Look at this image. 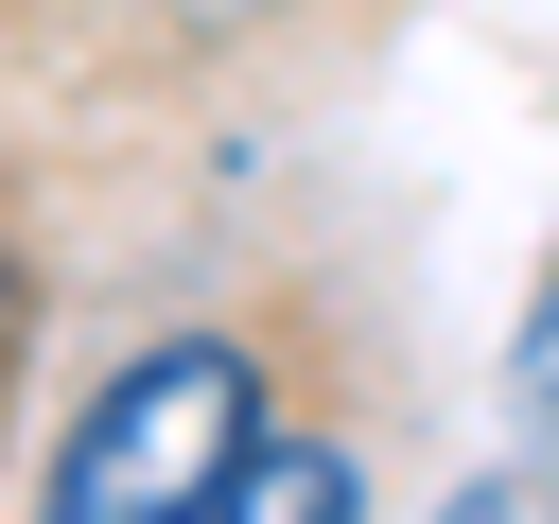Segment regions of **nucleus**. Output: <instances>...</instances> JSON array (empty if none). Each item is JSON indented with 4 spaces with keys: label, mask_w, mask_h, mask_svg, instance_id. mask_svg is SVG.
Returning a JSON list of instances; mask_svg holds the SVG:
<instances>
[{
    "label": "nucleus",
    "mask_w": 559,
    "mask_h": 524,
    "mask_svg": "<svg viewBox=\"0 0 559 524\" xmlns=\"http://www.w3.org/2000/svg\"><path fill=\"white\" fill-rule=\"evenodd\" d=\"M507 419H524V454H542V489H559V262L524 279V332H507Z\"/></svg>",
    "instance_id": "nucleus-3"
},
{
    "label": "nucleus",
    "mask_w": 559,
    "mask_h": 524,
    "mask_svg": "<svg viewBox=\"0 0 559 524\" xmlns=\"http://www.w3.org/2000/svg\"><path fill=\"white\" fill-rule=\"evenodd\" d=\"M245 17H280V0H245Z\"/></svg>",
    "instance_id": "nucleus-5"
},
{
    "label": "nucleus",
    "mask_w": 559,
    "mask_h": 524,
    "mask_svg": "<svg viewBox=\"0 0 559 524\" xmlns=\"http://www.w3.org/2000/svg\"><path fill=\"white\" fill-rule=\"evenodd\" d=\"M262 437H280L262 332H157V349H122V367L87 384V419L52 437L35 507H52V524H192V507H227V472H245Z\"/></svg>",
    "instance_id": "nucleus-1"
},
{
    "label": "nucleus",
    "mask_w": 559,
    "mask_h": 524,
    "mask_svg": "<svg viewBox=\"0 0 559 524\" xmlns=\"http://www.w3.org/2000/svg\"><path fill=\"white\" fill-rule=\"evenodd\" d=\"M17 349H35V279H17V245H0V402H17Z\"/></svg>",
    "instance_id": "nucleus-4"
},
{
    "label": "nucleus",
    "mask_w": 559,
    "mask_h": 524,
    "mask_svg": "<svg viewBox=\"0 0 559 524\" xmlns=\"http://www.w3.org/2000/svg\"><path fill=\"white\" fill-rule=\"evenodd\" d=\"M349 489H367V472H349L332 437H262V454L227 472V507H245V524H332Z\"/></svg>",
    "instance_id": "nucleus-2"
}]
</instances>
